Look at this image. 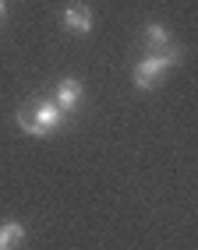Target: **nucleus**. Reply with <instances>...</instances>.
I'll return each instance as SVG.
<instances>
[{
  "mask_svg": "<svg viewBox=\"0 0 198 250\" xmlns=\"http://www.w3.org/2000/svg\"><path fill=\"white\" fill-rule=\"evenodd\" d=\"M53 106H57L64 116H68V113H74V109L81 106V81H78V78H64V81H60Z\"/></svg>",
  "mask_w": 198,
  "mask_h": 250,
  "instance_id": "20e7f679",
  "label": "nucleus"
},
{
  "mask_svg": "<svg viewBox=\"0 0 198 250\" xmlns=\"http://www.w3.org/2000/svg\"><path fill=\"white\" fill-rule=\"evenodd\" d=\"M18 127L32 138H46V134L64 127V113L53 106V99H43L32 109H18Z\"/></svg>",
  "mask_w": 198,
  "mask_h": 250,
  "instance_id": "f257e3e1",
  "label": "nucleus"
},
{
  "mask_svg": "<svg viewBox=\"0 0 198 250\" xmlns=\"http://www.w3.org/2000/svg\"><path fill=\"white\" fill-rule=\"evenodd\" d=\"M60 21L68 32H74V36H89L92 32V7L89 4H68L60 14Z\"/></svg>",
  "mask_w": 198,
  "mask_h": 250,
  "instance_id": "7ed1b4c3",
  "label": "nucleus"
},
{
  "mask_svg": "<svg viewBox=\"0 0 198 250\" xmlns=\"http://www.w3.org/2000/svg\"><path fill=\"white\" fill-rule=\"evenodd\" d=\"M142 36H145V42L148 46H152V49H159V53H167V49L173 46V39H170V32L167 28H163V25H145V32H142Z\"/></svg>",
  "mask_w": 198,
  "mask_h": 250,
  "instance_id": "423d86ee",
  "label": "nucleus"
},
{
  "mask_svg": "<svg viewBox=\"0 0 198 250\" xmlns=\"http://www.w3.org/2000/svg\"><path fill=\"white\" fill-rule=\"evenodd\" d=\"M177 60H180V49H177V46H170L167 53H152V57L138 60V63H135V74H131L135 88H138V92L156 88V85H159V78L167 74L170 67H177Z\"/></svg>",
  "mask_w": 198,
  "mask_h": 250,
  "instance_id": "f03ea898",
  "label": "nucleus"
},
{
  "mask_svg": "<svg viewBox=\"0 0 198 250\" xmlns=\"http://www.w3.org/2000/svg\"><path fill=\"white\" fill-rule=\"evenodd\" d=\"M25 226L22 222H0V250H18L25 243Z\"/></svg>",
  "mask_w": 198,
  "mask_h": 250,
  "instance_id": "39448f33",
  "label": "nucleus"
},
{
  "mask_svg": "<svg viewBox=\"0 0 198 250\" xmlns=\"http://www.w3.org/2000/svg\"><path fill=\"white\" fill-rule=\"evenodd\" d=\"M4 14H7V11H4V0H0V21H4Z\"/></svg>",
  "mask_w": 198,
  "mask_h": 250,
  "instance_id": "0eeeda50",
  "label": "nucleus"
}]
</instances>
